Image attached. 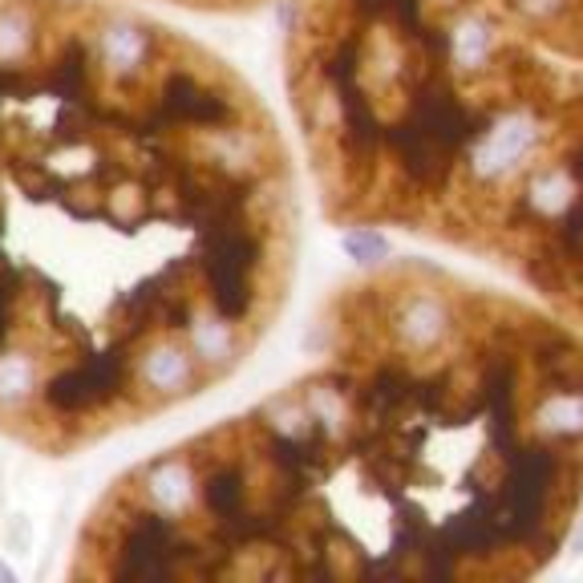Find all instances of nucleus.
Here are the masks:
<instances>
[{"label":"nucleus","mask_w":583,"mask_h":583,"mask_svg":"<svg viewBox=\"0 0 583 583\" xmlns=\"http://www.w3.org/2000/svg\"><path fill=\"white\" fill-rule=\"evenodd\" d=\"M583 514V328L434 259L332 288L268 398L106 486L70 580L539 575Z\"/></svg>","instance_id":"f257e3e1"},{"label":"nucleus","mask_w":583,"mask_h":583,"mask_svg":"<svg viewBox=\"0 0 583 583\" xmlns=\"http://www.w3.org/2000/svg\"><path fill=\"white\" fill-rule=\"evenodd\" d=\"M134 4H162V9L199 16H252L268 4H280V0H134Z\"/></svg>","instance_id":"39448f33"},{"label":"nucleus","mask_w":583,"mask_h":583,"mask_svg":"<svg viewBox=\"0 0 583 583\" xmlns=\"http://www.w3.org/2000/svg\"><path fill=\"white\" fill-rule=\"evenodd\" d=\"M507 13L568 58H583V0H498Z\"/></svg>","instance_id":"20e7f679"},{"label":"nucleus","mask_w":583,"mask_h":583,"mask_svg":"<svg viewBox=\"0 0 583 583\" xmlns=\"http://www.w3.org/2000/svg\"><path fill=\"white\" fill-rule=\"evenodd\" d=\"M300 268L280 118L134 0H0V438L77 458L215 393Z\"/></svg>","instance_id":"f03ea898"},{"label":"nucleus","mask_w":583,"mask_h":583,"mask_svg":"<svg viewBox=\"0 0 583 583\" xmlns=\"http://www.w3.org/2000/svg\"><path fill=\"white\" fill-rule=\"evenodd\" d=\"M280 77L332 228L462 252L583 328V58L498 0H288Z\"/></svg>","instance_id":"7ed1b4c3"}]
</instances>
